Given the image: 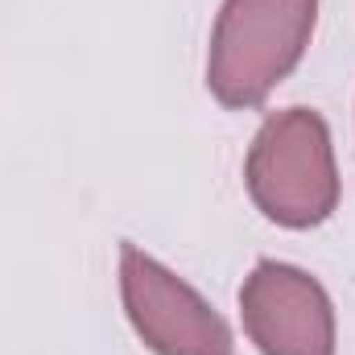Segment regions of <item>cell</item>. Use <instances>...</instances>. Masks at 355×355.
Listing matches in <instances>:
<instances>
[{
    "instance_id": "obj_3",
    "label": "cell",
    "mask_w": 355,
    "mask_h": 355,
    "mask_svg": "<svg viewBox=\"0 0 355 355\" xmlns=\"http://www.w3.org/2000/svg\"><path fill=\"white\" fill-rule=\"evenodd\" d=\"M120 297L132 331L153 355H236L223 314L137 244L120 248Z\"/></svg>"
},
{
    "instance_id": "obj_1",
    "label": "cell",
    "mask_w": 355,
    "mask_h": 355,
    "mask_svg": "<svg viewBox=\"0 0 355 355\" xmlns=\"http://www.w3.org/2000/svg\"><path fill=\"white\" fill-rule=\"evenodd\" d=\"M314 21L318 0H223L207 50L211 95L236 112L261 107L302 62Z\"/></svg>"
},
{
    "instance_id": "obj_2",
    "label": "cell",
    "mask_w": 355,
    "mask_h": 355,
    "mask_svg": "<svg viewBox=\"0 0 355 355\" xmlns=\"http://www.w3.org/2000/svg\"><path fill=\"white\" fill-rule=\"evenodd\" d=\"M244 186L277 227L306 232L327 223L339 207V166L327 120L314 107L272 112L248 145Z\"/></svg>"
},
{
    "instance_id": "obj_4",
    "label": "cell",
    "mask_w": 355,
    "mask_h": 355,
    "mask_svg": "<svg viewBox=\"0 0 355 355\" xmlns=\"http://www.w3.org/2000/svg\"><path fill=\"white\" fill-rule=\"evenodd\" d=\"M240 318L261 355H335V306L318 277L261 261L244 277Z\"/></svg>"
}]
</instances>
